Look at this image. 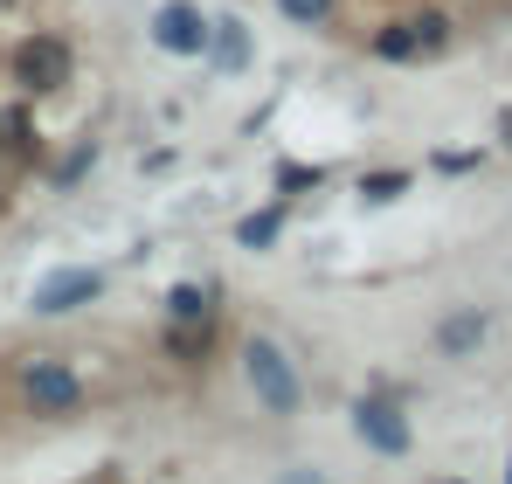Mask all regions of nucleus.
Masks as SVG:
<instances>
[{"instance_id":"1","label":"nucleus","mask_w":512,"mask_h":484,"mask_svg":"<svg viewBox=\"0 0 512 484\" xmlns=\"http://www.w3.org/2000/svg\"><path fill=\"white\" fill-rule=\"evenodd\" d=\"M243 381H250V395H256L263 415H298V408H305V374H298V360H291L277 339H263V332L243 339Z\"/></svg>"},{"instance_id":"2","label":"nucleus","mask_w":512,"mask_h":484,"mask_svg":"<svg viewBox=\"0 0 512 484\" xmlns=\"http://www.w3.org/2000/svg\"><path fill=\"white\" fill-rule=\"evenodd\" d=\"M70 70H77V49H70V35H56V28H28V35L7 49V83H14L21 97L63 90Z\"/></svg>"},{"instance_id":"3","label":"nucleus","mask_w":512,"mask_h":484,"mask_svg":"<svg viewBox=\"0 0 512 484\" xmlns=\"http://www.w3.org/2000/svg\"><path fill=\"white\" fill-rule=\"evenodd\" d=\"M21 408H28L35 422H63V415L84 408V381H77L63 360L28 353V360H21Z\"/></svg>"},{"instance_id":"4","label":"nucleus","mask_w":512,"mask_h":484,"mask_svg":"<svg viewBox=\"0 0 512 484\" xmlns=\"http://www.w3.org/2000/svg\"><path fill=\"white\" fill-rule=\"evenodd\" d=\"M353 436L367 443V450H381V457H409V415L388 402V395H360L353 402Z\"/></svg>"},{"instance_id":"5","label":"nucleus","mask_w":512,"mask_h":484,"mask_svg":"<svg viewBox=\"0 0 512 484\" xmlns=\"http://www.w3.org/2000/svg\"><path fill=\"white\" fill-rule=\"evenodd\" d=\"M90 298H104V270H49L28 298L35 319H63V312H84Z\"/></svg>"},{"instance_id":"6","label":"nucleus","mask_w":512,"mask_h":484,"mask_svg":"<svg viewBox=\"0 0 512 484\" xmlns=\"http://www.w3.org/2000/svg\"><path fill=\"white\" fill-rule=\"evenodd\" d=\"M208 14L194 7V0H167L160 14H153V42L167 49V56H208Z\"/></svg>"},{"instance_id":"7","label":"nucleus","mask_w":512,"mask_h":484,"mask_svg":"<svg viewBox=\"0 0 512 484\" xmlns=\"http://www.w3.org/2000/svg\"><path fill=\"white\" fill-rule=\"evenodd\" d=\"M485 332H492V319H485L478 305H464V312H450V319L436 325V346H443L450 360H464V353H478V346H485Z\"/></svg>"},{"instance_id":"8","label":"nucleus","mask_w":512,"mask_h":484,"mask_svg":"<svg viewBox=\"0 0 512 484\" xmlns=\"http://www.w3.org/2000/svg\"><path fill=\"white\" fill-rule=\"evenodd\" d=\"M284 222H291V201L277 194L270 208H256V215H243V222H236V249H270V242L284 236Z\"/></svg>"},{"instance_id":"9","label":"nucleus","mask_w":512,"mask_h":484,"mask_svg":"<svg viewBox=\"0 0 512 484\" xmlns=\"http://www.w3.org/2000/svg\"><path fill=\"white\" fill-rule=\"evenodd\" d=\"M0 153L7 160H35L42 153V132H35V118L14 104V111H0Z\"/></svg>"},{"instance_id":"10","label":"nucleus","mask_w":512,"mask_h":484,"mask_svg":"<svg viewBox=\"0 0 512 484\" xmlns=\"http://www.w3.org/2000/svg\"><path fill=\"white\" fill-rule=\"evenodd\" d=\"M215 312V291L208 284H173L167 291V325H201Z\"/></svg>"},{"instance_id":"11","label":"nucleus","mask_w":512,"mask_h":484,"mask_svg":"<svg viewBox=\"0 0 512 484\" xmlns=\"http://www.w3.org/2000/svg\"><path fill=\"white\" fill-rule=\"evenodd\" d=\"M208 346H215V325H167V353L173 360H187V367H201L208 360Z\"/></svg>"},{"instance_id":"12","label":"nucleus","mask_w":512,"mask_h":484,"mask_svg":"<svg viewBox=\"0 0 512 484\" xmlns=\"http://www.w3.org/2000/svg\"><path fill=\"white\" fill-rule=\"evenodd\" d=\"M208 56H215L222 70H243V63H250V35H243V21H222V28H208Z\"/></svg>"},{"instance_id":"13","label":"nucleus","mask_w":512,"mask_h":484,"mask_svg":"<svg viewBox=\"0 0 512 484\" xmlns=\"http://www.w3.org/2000/svg\"><path fill=\"white\" fill-rule=\"evenodd\" d=\"M374 56H381V63H416V56H423V49H416V28H409V21H381V28H374Z\"/></svg>"},{"instance_id":"14","label":"nucleus","mask_w":512,"mask_h":484,"mask_svg":"<svg viewBox=\"0 0 512 484\" xmlns=\"http://www.w3.org/2000/svg\"><path fill=\"white\" fill-rule=\"evenodd\" d=\"M409 28H416V49H423V56H436V49H450V14H436V7H423V14H416Z\"/></svg>"},{"instance_id":"15","label":"nucleus","mask_w":512,"mask_h":484,"mask_svg":"<svg viewBox=\"0 0 512 484\" xmlns=\"http://www.w3.org/2000/svg\"><path fill=\"white\" fill-rule=\"evenodd\" d=\"M277 14L298 21V28H326V21L340 14V0H277Z\"/></svg>"},{"instance_id":"16","label":"nucleus","mask_w":512,"mask_h":484,"mask_svg":"<svg viewBox=\"0 0 512 484\" xmlns=\"http://www.w3.org/2000/svg\"><path fill=\"white\" fill-rule=\"evenodd\" d=\"M360 194H367V201H395V194H409V173H402V166H395V173H367Z\"/></svg>"},{"instance_id":"17","label":"nucleus","mask_w":512,"mask_h":484,"mask_svg":"<svg viewBox=\"0 0 512 484\" xmlns=\"http://www.w3.org/2000/svg\"><path fill=\"white\" fill-rule=\"evenodd\" d=\"M319 180H326V166H277V194H284V201H291L298 187H319Z\"/></svg>"},{"instance_id":"18","label":"nucleus","mask_w":512,"mask_h":484,"mask_svg":"<svg viewBox=\"0 0 512 484\" xmlns=\"http://www.w3.org/2000/svg\"><path fill=\"white\" fill-rule=\"evenodd\" d=\"M90 160H97V146H77L70 160L56 166V187H77V180H84V173H90Z\"/></svg>"},{"instance_id":"19","label":"nucleus","mask_w":512,"mask_h":484,"mask_svg":"<svg viewBox=\"0 0 512 484\" xmlns=\"http://www.w3.org/2000/svg\"><path fill=\"white\" fill-rule=\"evenodd\" d=\"M436 166H443V173H471V166H478V153H436Z\"/></svg>"},{"instance_id":"20","label":"nucleus","mask_w":512,"mask_h":484,"mask_svg":"<svg viewBox=\"0 0 512 484\" xmlns=\"http://www.w3.org/2000/svg\"><path fill=\"white\" fill-rule=\"evenodd\" d=\"M499 139H506V153H512V104L499 111Z\"/></svg>"},{"instance_id":"21","label":"nucleus","mask_w":512,"mask_h":484,"mask_svg":"<svg viewBox=\"0 0 512 484\" xmlns=\"http://www.w3.org/2000/svg\"><path fill=\"white\" fill-rule=\"evenodd\" d=\"M284 484H319V471H291V478H284Z\"/></svg>"},{"instance_id":"22","label":"nucleus","mask_w":512,"mask_h":484,"mask_svg":"<svg viewBox=\"0 0 512 484\" xmlns=\"http://www.w3.org/2000/svg\"><path fill=\"white\" fill-rule=\"evenodd\" d=\"M0 208H7V180H0Z\"/></svg>"},{"instance_id":"23","label":"nucleus","mask_w":512,"mask_h":484,"mask_svg":"<svg viewBox=\"0 0 512 484\" xmlns=\"http://www.w3.org/2000/svg\"><path fill=\"white\" fill-rule=\"evenodd\" d=\"M90 484H111V478H90Z\"/></svg>"},{"instance_id":"24","label":"nucleus","mask_w":512,"mask_h":484,"mask_svg":"<svg viewBox=\"0 0 512 484\" xmlns=\"http://www.w3.org/2000/svg\"><path fill=\"white\" fill-rule=\"evenodd\" d=\"M506 484H512V471H506Z\"/></svg>"}]
</instances>
